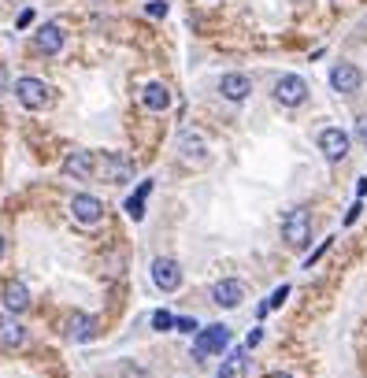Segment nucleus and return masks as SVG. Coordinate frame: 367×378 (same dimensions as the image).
<instances>
[{"mask_svg": "<svg viewBox=\"0 0 367 378\" xmlns=\"http://www.w3.org/2000/svg\"><path fill=\"white\" fill-rule=\"evenodd\" d=\"M275 101L282 108H300L308 101V82L300 78V74H282V78L275 82Z\"/></svg>", "mask_w": 367, "mask_h": 378, "instance_id": "6", "label": "nucleus"}, {"mask_svg": "<svg viewBox=\"0 0 367 378\" xmlns=\"http://www.w3.org/2000/svg\"><path fill=\"white\" fill-rule=\"evenodd\" d=\"M282 237L293 248H305L308 241H311V215L305 212V208H289L286 215H282Z\"/></svg>", "mask_w": 367, "mask_h": 378, "instance_id": "3", "label": "nucleus"}, {"mask_svg": "<svg viewBox=\"0 0 367 378\" xmlns=\"http://www.w3.org/2000/svg\"><path fill=\"white\" fill-rule=\"evenodd\" d=\"M4 89H8V67L0 63V93H4Z\"/></svg>", "mask_w": 367, "mask_h": 378, "instance_id": "30", "label": "nucleus"}, {"mask_svg": "<svg viewBox=\"0 0 367 378\" xmlns=\"http://www.w3.org/2000/svg\"><path fill=\"white\" fill-rule=\"evenodd\" d=\"M142 104L148 108V112H167V108H171L167 85H164V82H148L145 89H142Z\"/></svg>", "mask_w": 367, "mask_h": 378, "instance_id": "16", "label": "nucleus"}, {"mask_svg": "<svg viewBox=\"0 0 367 378\" xmlns=\"http://www.w3.org/2000/svg\"><path fill=\"white\" fill-rule=\"evenodd\" d=\"M271 378H289V375H271Z\"/></svg>", "mask_w": 367, "mask_h": 378, "instance_id": "32", "label": "nucleus"}, {"mask_svg": "<svg viewBox=\"0 0 367 378\" xmlns=\"http://www.w3.org/2000/svg\"><path fill=\"white\" fill-rule=\"evenodd\" d=\"M153 282H156V289H164V293H175V289L182 286V267L171 260V256H156L153 260Z\"/></svg>", "mask_w": 367, "mask_h": 378, "instance_id": "8", "label": "nucleus"}, {"mask_svg": "<svg viewBox=\"0 0 367 378\" xmlns=\"http://www.w3.org/2000/svg\"><path fill=\"white\" fill-rule=\"evenodd\" d=\"M15 96H19V104H23L26 112H41V108L52 101V89L41 78H30V74H23V78L15 82Z\"/></svg>", "mask_w": 367, "mask_h": 378, "instance_id": "4", "label": "nucleus"}, {"mask_svg": "<svg viewBox=\"0 0 367 378\" xmlns=\"http://www.w3.org/2000/svg\"><path fill=\"white\" fill-rule=\"evenodd\" d=\"M153 330H160V334L175 330V316H171V311H156V316H153Z\"/></svg>", "mask_w": 367, "mask_h": 378, "instance_id": "22", "label": "nucleus"}, {"mask_svg": "<svg viewBox=\"0 0 367 378\" xmlns=\"http://www.w3.org/2000/svg\"><path fill=\"white\" fill-rule=\"evenodd\" d=\"M34 49L41 52V56H56V52L63 49V30L60 23H45L34 30Z\"/></svg>", "mask_w": 367, "mask_h": 378, "instance_id": "13", "label": "nucleus"}, {"mask_svg": "<svg viewBox=\"0 0 367 378\" xmlns=\"http://www.w3.org/2000/svg\"><path fill=\"white\" fill-rule=\"evenodd\" d=\"M145 15L148 19H164L167 15V0H153V4H145Z\"/></svg>", "mask_w": 367, "mask_h": 378, "instance_id": "23", "label": "nucleus"}, {"mask_svg": "<svg viewBox=\"0 0 367 378\" xmlns=\"http://www.w3.org/2000/svg\"><path fill=\"white\" fill-rule=\"evenodd\" d=\"M175 330H182V334H193V330H197V319H189V316H178V319H175Z\"/></svg>", "mask_w": 367, "mask_h": 378, "instance_id": "24", "label": "nucleus"}, {"mask_svg": "<svg viewBox=\"0 0 367 378\" xmlns=\"http://www.w3.org/2000/svg\"><path fill=\"white\" fill-rule=\"evenodd\" d=\"M4 252H8V241H4V234H0V260H4Z\"/></svg>", "mask_w": 367, "mask_h": 378, "instance_id": "31", "label": "nucleus"}, {"mask_svg": "<svg viewBox=\"0 0 367 378\" xmlns=\"http://www.w3.org/2000/svg\"><path fill=\"white\" fill-rule=\"evenodd\" d=\"M219 93L226 96V101L241 104L245 96L253 93V78H249V74H237V71H230V74H223V78H219Z\"/></svg>", "mask_w": 367, "mask_h": 378, "instance_id": "12", "label": "nucleus"}, {"mask_svg": "<svg viewBox=\"0 0 367 378\" xmlns=\"http://www.w3.org/2000/svg\"><path fill=\"white\" fill-rule=\"evenodd\" d=\"M0 300H4L8 316H23V311L30 308V289H26V282H19V278H15V282H8Z\"/></svg>", "mask_w": 367, "mask_h": 378, "instance_id": "15", "label": "nucleus"}, {"mask_svg": "<svg viewBox=\"0 0 367 378\" xmlns=\"http://www.w3.org/2000/svg\"><path fill=\"white\" fill-rule=\"evenodd\" d=\"M123 375H126V378H148L145 371H137V367H130V363H126V367H123Z\"/></svg>", "mask_w": 367, "mask_h": 378, "instance_id": "29", "label": "nucleus"}, {"mask_svg": "<svg viewBox=\"0 0 367 378\" xmlns=\"http://www.w3.org/2000/svg\"><path fill=\"white\" fill-rule=\"evenodd\" d=\"M101 182H115V186H126L134 178V164L119 153H96V171H93Z\"/></svg>", "mask_w": 367, "mask_h": 378, "instance_id": "1", "label": "nucleus"}, {"mask_svg": "<svg viewBox=\"0 0 367 378\" xmlns=\"http://www.w3.org/2000/svg\"><path fill=\"white\" fill-rule=\"evenodd\" d=\"M286 297H289V286H278L275 293H271V300H264V304H260V316H267L271 308H282V304H286Z\"/></svg>", "mask_w": 367, "mask_h": 378, "instance_id": "21", "label": "nucleus"}, {"mask_svg": "<svg viewBox=\"0 0 367 378\" xmlns=\"http://www.w3.org/2000/svg\"><path fill=\"white\" fill-rule=\"evenodd\" d=\"M237 371H245V349H237V352H230V360L223 363V371H219V378H234Z\"/></svg>", "mask_w": 367, "mask_h": 378, "instance_id": "20", "label": "nucleus"}, {"mask_svg": "<svg viewBox=\"0 0 367 378\" xmlns=\"http://www.w3.org/2000/svg\"><path fill=\"white\" fill-rule=\"evenodd\" d=\"M30 23H34V8H23V12H19V19H15V26H19V30H26Z\"/></svg>", "mask_w": 367, "mask_h": 378, "instance_id": "25", "label": "nucleus"}, {"mask_svg": "<svg viewBox=\"0 0 367 378\" xmlns=\"http://www.w3.org/2000/svg\"><path fill=\"white\" fill-rule=\"evenodd\" d=\"M364 85V74L356 63H334L330 67V89L341 93V96H352L356 89Z\"/></svg>", "mask_w": 367, "mask_h": 378, "instance_id": "7", "label": "nucleus"}, {"mask_svg": "<svg viewBox=\"0 0 367 378\" xmlns=\"http://www.w3.org/2000/svg\"><path fill=\"white\" fill-rule=\"evenodd\" d=\"M96 171V156L89 148H74V153L63 156V175L67 178H89Z\"/></svg>", "mask_w": 367, "mask_h": 378, "instance_id": "11", "label": "nucleus"}, {"mask_svg": "<svg viewBox=\"0 0 367 378\" xmlns=\"http://www.w3.org/2000/svg\"><path fill=\"white\" fill-rule=\"evenodd\" d=\"M71 215L78 226H96L104 219V204L93 197V193H78V197L71 200Z\"/></svg>", "mask_w": 367, "mask_h": 378, "instance_id": "9", "label": "nucleus"}, {"mask_svg": "<svg viewBox=\"0 0 367 378\" xmlns=\"http://www.w3.org/2000/svg\"><path fill=\"white\" fill-rule=\"evenodd\" d=\"M226 345H230V327L215 323V327H204L197 334V341H193V356H197V360H208V356L223 352Z\"/></svg>", "mask_w": 367, "mask_h": 378, "instance_id": "5", "label": "nucleus"}, {"mask_svg": "<svg viewBox=\"0 0 367 378\" xmlns=\"http://www.w3.org/2000/svg\"><path fill=\"white\" fill-rule=\"evenodd\" d=\"M260 341H264V330H253L249 338H245V345H249V349H253V345H260Z\"/></svg>", "mask_w": 367, "mask_h": 378, "instance_id": "28", "label": "nucleus"}, {"mask_svg": "<svg viewBox=\"0 0 367 378\" xmlns=\"http://www.w3.org/2000/svg\"><path fill=\"white\" fill-rule=\"evenodd\" d=\"M148 193H153V178L142 182V186H137V189L130 193V197H126V204H123L126 215H130L134 223H142V219H145V200H148Z\"/></svg>", "mask_w": 367, "mask_h": 378, "instance_id": "18", "label": "nucleus"}, {"mask_svg": "<svg viewBox=\"0 0 367 378\" xmlns=\"http://www.w3.org/2000/svg\"><path fill=\"white\" fill-rule=\"evenodd\" d=\"M212 300L219 308H237L245 300V286L237 282V278H223V282L212 286Z\"/></svg>", "mask_w": 367, "mask_h": 378, "instance_id": "14", "label": "nucleus"}, {"mask_svg": "<svg viewBox=\"0 0 367 378\" xmlns=\"http://www.w3.org/2000/svg\"><path fill=\"white\" fill-rule=\"evenodd\" d=\"M23 341H26V327H23V323H19L15 316L0 319V345H4V349H19Z\"/></svg>", "mask_w": 367, "mask_h": 378, "instance_id": "17", "label": "nucleus"}, {"mask_svg": "<svg viewBox=\"0 0 367 378\" xmlns=\"http://www.w3.org/2000/svg\"><path fill=\"white\" fill-rule=\"evenodd\" d=\"M175 148H178V156L186 160L189 167H204V164H208V137H204L200 130H193V126L178 130Z\"/></svg>", "mask_w": 367, "mask_h": 378, "instance_id": "2", "label": "nucleus"}, {"mask_svg": "<svg viewBox=\"0 0 367 378\" xmlns=\"http://www.w3.org/2000/svg\"><path fill=\"white\" fill-rule=\"evenodd\" d=\"M327 248H330V237H327V241H323V245L316 248V252H311V256H308V260H305V267H311V264H319V256H323V252H327Z\"/></svg>", "mask_w": 367, "mask_h": 378, "instance_id": "26", "label": "nucleus"}, {"mask_svg": "<svg viewBox=\"0 0 367 378\" xmlns=\"http://www.w3.org/2000/svg\"><path fill=\"white\" fill-rule=\"evenodd\" d=\"M319 153L330 160V164H338V160L349 156V134L341 130V126H327V130L319 134Z\"/></svg>", "mask_w": 367, "mask_h": 378, "instance_id": "10", "label": "nucleus"}, {"mask_svg": "<svg viewBox=\"0 0 367 378\" xmlns=\"http://www.w3.org/2000/svg\"><path fill=\"white\" fill-rule=\"evenodd\" d=\"M67 338L71 341H89V338H96V319L93 316H74Z\"/></svg>", "mask_w": 367, "mask_h": 378, "instance_id": "19", "label": "nucleus"}, {"mask_svg": "<svg viewBox=\"0 0 367 378\" xmlns=\"http://www.w3.org/2000/svg\"><path fill=\"white\" fill-rule=\"evenodd\" d=\"M356 137H360V141L367 145V115H360V119H356Z\"/></svg>", "mask_w": 367, "mask_h": 378, "instance_id": "27", "label": "nucleus"}]
</instances>
